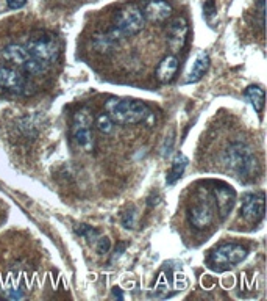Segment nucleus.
Returning <instances> with one entry per match:
<instances>
[{"instance_id":"f257e3e1","label":"nucleus","mask_w":267,"mask_h":301,"mask_svg":"<svg viewBox=\"0 0 267 301\" xmlns=\"http://www.w3.org/2000/svg\"><path fill=\"white\" fill-rule=\"evenodd\" d=\"M224 162L225 165L231 169L233 173H236L244 181H255L256 176L260 174V163L250 148L241 143V141H236L231 143L227 148L224 154Z\"/></svg>"},{"instance_id":"f03ea898","label":"nucleus","mask_w":267,"mask_h":301,"mask_svg":"<svg viewBox=\"0 0 267 301\" xmlns=\"http://www.w3.org/2000/svg\"><path fill=\"white\" fill-rule=\"evenodd\" d=\"M107 115L113 122L122 126H133L152 116L150 108L144 102L136 99H116L113 98L105 103Z\"/></svg>"},{"instance_id":"7ed1b4c3","label":"nucleus","mask_w":267,"mask_h":301,"mask_svg":"<svg viewBox=\"0 0 267 301\" xmlns=\"http://www.w3.org/2000/svg\"><path fill=\"white\" fill-rule=\"evenodd\" d=\"M146 25V17L142 14V9L135 5L130 3L120 8L119 11L114 14V22L113 27L110 28V33L116 38V40H122L125 36H133L138 35Z\"/></svg>"},{"instance_id":"20e7f679","label":"nucleus","mask_w":267,"mask_h":301,"mask_svg":"<svg viewBox=\"0 0 267 301\" xmlns=\"http://www.w3.org/2000/svg\"><path fill=\"white\" fill-rule=\"evenodd\" d=\"M25 49L28 50L33 58L41 61L47 66H52L60 60L61 46L60 41L52 33H41L38 36L30 38L25 43Z\"/></svg>"},{"instance_id":"39448f33","label":"nucleus","mask_w":267,"mask_h":301,"mask_svg":"<svg viewBox=\"0 0 267 301\" xmlns=\"http://www.w3.org/2000/svg\"><path fill=\"white\" fill-rule=\"evenodd\" d=\"M2 56L11 64L19 66V68H21L24 72H27L28 75H44L50 68V66H47L41 61H38L36 58H33L25 47L21 44L5 46L2 50Z\"/></svg>"},{"instance_id":"423d86ee","label":"nucleus","mask_w":267,"mask_h":301,"mask_svg":"<svg viewBox=\"0 0 267 301\" xmlns=\"http://www.w3.org/2000/svg\"><path fill=\"white\" fill-rule=\"evenodd\" d=\"M0 90L19 96H28L35 91L33 83L21 71L2 64H0Z\"/></svg>"},{"instance_id":"0eeeda50","label":"nucleus","mask_w":267,"mask_h":301,"mask_svg":"<svg viewBox=\"0 0 267 301\" xmlns=\"http://www.w3.org/2000/svg\"><path fill=\"white\" fill-rule=\"evenodd\" d=\"M214 207H213V198L206 192H200L195 202L189 207V223L195 229H205L214 221Z\"/></svg>"},{"instance_id":"6e6552de","label":"nucleus","mask_w":267,"mask_h":301,"mask_svg":"<svg viewBox=\"0 0 267 301\" xmlns=\"http://www.w3.org/2000/svg\"><path fill=\"white\" fill-rule=\"evenodd\" d=\"M92 116L88 110H80L74 115L72 121V137L77 145L84 150L94 149V137H92Z\"/></svg>"},{"instance_id":"1a4fd4ad","label":"nucleus","mask_w":267,"mask_h":301,"mask_svg":"<svg viewBox=\"0 0 267 301\" xmlns=\"http://www.w3.org/2000/svg\"><path fill=\"white\" fill-rule=\"evenodd\" d=\"M247 254H249V251L244 247H241V245L225 243L211 252L209 260L217 267H228V265H236V263L242 262L247 257Z\"/></svg>"},{"instance_id":"9d476101","label":"nucleus","mask_w":267,"mask_h":301,"mask_svg":"<svg viewBox=\"0 0 267 301\" xmlns=\"http://www.w3.org/2000/svg\"><path fill=\"white\" fill-rule=\"evenodd\" d=\"M264 195L263 193H249L244 196L241 213L245 221L249 223H260L264 218Z\"/></svg>"},{"instance_id":"9b49d317","label":"nucleus","mask_w":267,"mask_h":301,"mask_svg":"<svg viewBox=\"0 0 267 301\" xmlns=\"http://www.w3.org/2000/svg\"><path fill=\"white\" fill-rule=\"evenodd\" d=\"M188 30L189 27L185 17H175L167 25V44L172 49V52H178L185 47Z\"/></svg>"},{"instance_id":"f8f14e48","label":"nucleus","mask_w":267,"mask_h":301,"mask_svg":"<svg viewBox=\"0 0 267 301\" xmlns=\"http://www.w3.org/2000/svg\"><path fill=\"white\" fill-rule=\"evenodd\" d=\"M172 5L166 0H149L144 9H142V14L150 22H164L172 16Z\"/></svg>"},{"instance_id":"ddd939ff","label":"nucleus","mask_w":267,"mask_h":301,"mask_svg":"<svg viewBox=\"0 0 267 301\" xmlns=\"http://www.w3.org/2000/svg\"><path fill=\"white\" fill-rule=\"evenodd\" d=\"M214 200H216V205H217L219 215H221V218L224 220L225 216L230 213L231 209H233L236 195H234V192L228 185L221 184V185H216V188H214Z\"/></svg>"},{"instance_id":"4468645a","label":"nucleus","mask_w":267,"mask_h":301,"mask_svg":"<svg viewBox=\"0 0 267 301\" xmlns=\"http://www.w3.org/2000/svg\"><path fill=\"white\" fill-rule=\"evenodd\" d=\"M177 71H178V60H177V56L167 55L166 58H163V60H161V63L158 64V68H156V79L159 82H163V83H167V82H170V80L175 77Z\"/></svg>"},{"instance_id":"2eb2a0df","label":"nucleus","mask_w":267,"mask_h":301,"mask_svg":"<svg viewBox=\"0 0 267 301\" xmlns=\"http://www.w3.org/2000/svg\"><path fill=\"white\" fill-rule=\"evenodd\" d=\"M119 40H116L110 32L107 33H99V35H95L92 38V47H94V50L100 53V55H110L114 52V49H116V46H117Z\"/></svg>"},{"instance_id":"dca6fc26","label":"nucleus","mask_w":267,"mask_h":301,"mask_svg":"<svg viewBox=\"0 0 267 301\" xmlns=\"http://www.w3.org/2000/svg\"><path fill=\"white\" fill-rule=\"evenodd\" d=\"M208 68H209V55L203 50V52H200L197 55L195 61L192 63V68H191L188 77H186V83H195V82H198L206 74Z\"/></svg>"},{"instance_id":"f3484780","label":"nucleus","mask_w":267,"mask_h":301,"mask_svg":"<svg viewBox=\"0 0 267 301\" xmlns=\"http://www.w3.org/2000/svg\"><path fill=\"white\" fill-rule=\"evenodd\" d=\"M186 166H188V158H186L185 155L178 154V155L174 158L172 168H170V171L167 173V177H166L167 185H174V184L178 181V179H180L181 176H183Z\"/></svg>"},{"instance_id":"a211bd4d","label":"nucleus","mask_w":267,"mask_h":301,"mask_svg":"<svg viewBox=\"0 0 267 301\" xmlns=\"http://www.w3.org/2000/svg\"><path fill=\"white\" fill-rule=\"evenodd\" d=\"M245 98L250 100V103L253 105L255 111L256 113H261L263 108H264V103H266V94H264V90L260 88V87H249L245 90Z\"/></svg>"},{"instance_id":"6ab92c4d","label":"nucleus","mask_w":267,"mask_h":301,"mask_svg":"<svg viewBox=\"0 0 267 301\" xmlns=\"http://www.w3.org/2000/svg\"><path fill=\"white\" fill-rule=\"evenodd\" d=\"M17 130L19 134H21L24 138H35L38 135V130H36V126L33 124V121L30 118H21L17 121Z\"/></svg>"},{"instance_id":"aec40b11","label":"nucleus","mask_w":267,"mask_h":301,"mask_svg":"<svg viewBox=\"0 0 267 301\" xmlns=\"http://www.w3.org/2000/svg\"><path fill=\"white\" fill-rule=\"evenodd\" d=\"M75 232H77L78 235H81V237L88 239V240L97 242V239H99V231L94 229L92 226H88V224H80V226H77V228H75Z\"/></svg>"},{"instance_id":"412c9836","label":"nucleus","mask_w":267,"mask_h":301,"mask_svg":"<svg viewBox=\"0 0 267 301\" xmlns=\"http://www.w3.org/2000/svg\"><path fill=\"white\" fill-rule=\"evenodd\" d=\"M95 124H97V129L102 132V134H111L114 122L111 121V118L107 115V113H102V115L97 116V121H95Z\"/></svg>"},{"instance_id":"4be33fe9","label":"nucleus","mask_w":267,"mask_h":301,"mask_svg":"<svg viewBox=\"0 0 267 301\" xmlns=\"http://www.w3.org/2000/svg\"><path fill=\"white\" fill-rule=\"evenodd\" d=\"M95 248H97V252L99 254H107L110 252L111 250V242L108 237H99L97 239V245H95Z\"/></svg>"},{"instance_id":"5701e85b","label":"nucleus","mask_w":267,"mask_h":301,"mask_svg":"<svg viewBox=\"0 0 267 301\" xmlns=\"http://www.w3.org/2000/svg\"><path fill=\"white\" fill-rule=\"evenodd\" d=\"M203 14L205 17L208 19V21H211V17L216 14V3H214V0H208V2L203 5Z\"/></svg>"},{"instance_id":"b1692460","label":"nucleus","mask_w":267,"mask_h":301,"mask_svg":"<svg viewBox=\"0 0 267 301\" xmlns=\"http://www.w3.org/2000/svg\"><path fill=\"white\" fill-rule=\"evenodd\" d=\"M135 218H136L135 210H130V212H127L125 215H123L122 223H123L125 228H133V226H135Z\"/></svg>"},{"instance_id":"393cba45","label":"nucleus","mask_w":267,"mask_h":301,"mask_svg":"<svg viewBox=\"0 0 267 301\" xmlns=\"http://www.w3.org/2000/svg\"><path fill=\"white\" fill-rule=\"evenodd\" d=\"M27 0H6V5L11 9H21L22 6H25Z\"/></svg>"},{"instance_id":"a878e982","label":"nucleus","mask_w":267,"mask_h":301,"mask_svg":"<svg viewBox=\"0 0 267 301\" xmlns=\"http://www.w3.org/2000/svg\"><path fill=\"white\" fill-rule=\"evenodd\" d=\"M174 146V135H170L166 141H164V146H163V155H169L170 150H172Z\"/></svg>"}]
</instances>
